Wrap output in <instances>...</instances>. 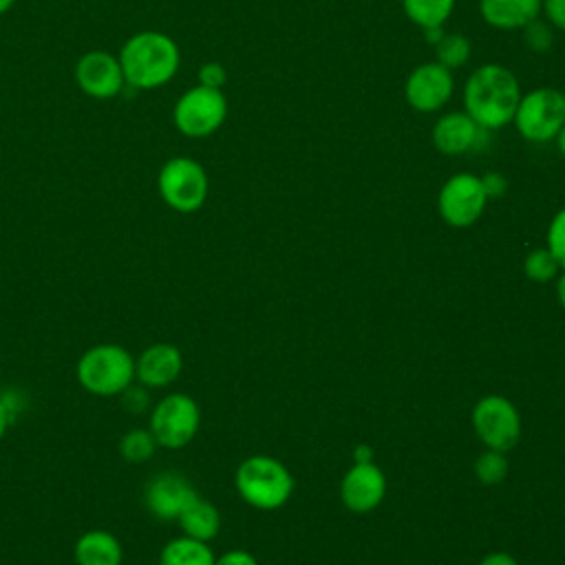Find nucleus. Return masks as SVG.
<instances>
[{"label": "nucleus", "mask_w": 565, "mask_h": 565, "mask_svg": "<svg viewBox=\"0 0 565 565\" xmlns=\"http://www.w3.org/2000/svg\"><path fill=\"white\" fill-rule=\"evenodd\" d=\"M117 57L126 84L139 90H152L168 84L177 75L181 62L177 42L161 31H139L130 35Z\"/></svg>", "instance_id": "f257e3e1"}, {"label": "nucleus", "mask_w": 565, "mask_h": 565, "mask_svg": "<svg viewBox=\"0 0 565 565\" xmlns=\"http://www.w3.org/2000/svg\"><path fill=\"white\" fill-rule=\"evenodd\" d=\"M519 99L521 90L516 77L499 64L479 66L463 86L466 113L486 130L510 124L514 119Z\"/></svg>", "instance_id": "f03ea898"}, {"label": "nucleus", "mask_w": 565, "mask_h": 565, "mask_svg": "<svg viewBox=\"0 0 565 565\" xmlns=\"http://www.w3.org/2000/svg\"><path fill=\"white\" fill-rule=\"evenodd\" d=\"M75 375L84 391L97 397H115L135 382V358L121 344H95L77 360Z\"/></svg>", "instance_id": "7ed1b4c3"}, {"label": "nucleus", "mask_w": 565, "mask_h": 565, "mask_svg": "<svg viewBox=\"0 0 565 565\" xmlns=\"http://www.w3.org/2000/svg\"><path fill=\"white\" fill-rule=\"evenodd\" d=\"M241 499L256 510H278L294 492V477L287 466L269 455H252L234 477Z\"/></svg>", "instance_id": "20e7f679"}, {"label": "nucleus", "mask_w": 565, "mask_h": 565, "mask_svg": "<svg viewBox=\"0 0 565 565\" xmlns=\"http://www.w3.org/2000/svg\"><path fill=\"white\" fill-rule=\"evenodd\" d=\"M159 196L168 207L181 214L196 212L207 199V174L192 157L168 159L157 177Z\"/></svg>", "instance_id": "39448f33"}, {"label": "nucleus", "mask_w": 565, "mask_h": 565, "mask_svg": "<svg viewBox=\"0 0 565 565\" xmlns=\"http://www.w3.org/2000/svg\"><path fill=\"white\" fill-rule=\"evenodd\" d=\"M201 424V408L188 393H170L161 397L150 413L148 428L159 448L179 450L188 446Z\"/></svg>", "instance_id": "423d86ee"}, {"label": "nucleus", "mask_w": 565, "mask_h": 565, "mask_svg": "<svg viewBox=\"0 0 565 565\" xmlns=\"http://www.w3.org/2000/svg\"><path fill=\"white\" fill-rule=\"evenodd\" d=\"M227 115V99L221 90L192 86L185 90L172 110V121L185 137H207L221 128Z\"/></svg>", "instance_id": "0eeeda50"}, {"label": "nucleus", "mask_w": 565, "mask_h": 565, "mask_svg": "<svg viewBox=\"0 0 565 565\" xmlns=\"http://www.w3.org/2000/svg\"><path fill=\"white\" fill-rule=\"evenodd\" d=\"M512 121L527 141H550L565 124V95L556 88H536L519 99Z\"/></svg>", "instance_id": "6e6552de"}, {"label": "nucleus", "mask_w": 565, "mask_h": 565, "mask_svg": "<svg viewBox=\"0 0 565 565\" xmlns=\"http://www.w3.org/2000/svg\"><path fill=\"white\" fill-rule=\"evenodd\" d=\"M472 428L492 450H510L521 439V415L503 395H486L472 408Z\"/></svg>", "instance_id": "1a4fd4ad"}, {"label": "nucleus", "mask_w": 565, "mask_h": 565, "mask_svg": "<svg viewBox=\"0 0 565 565\" xmlns=\"http://www.w3.org/2000/svg\"><path fill=\"white\" fill-rule=\"evenodd\" d=\"M437 203L439 214L448 225L468 227L483 214L488 194L479 177L461 172L444 183Z\"/></svg>", "instance_id": "9d476101"}, {"label": "nucleus", "mask_w": 565, "mask_h": 565, "mask_svg": "<svg viewBox=\"0 0 565 565\" xmlns=\"http://www.w3.org/2000/svg\"><path fill=\"white\" fill-rule=\"evenodd\" d=\"M79 90L93 99H110L126 86L119 57L108 51H88L75 64Z\"/></svg>", "instance_id": "9b49d317"}, {"label": "nucleus", "mask_w": 565, "mask_h": 565, "mask_svg": "<svg viewBox=\"0 0 565 565\" xmlns=\"http://www.w3.org/2000/svg\"><path fill=\"white\" fill-rule=\"evenodd\" d=\"M196 497L192 483L177 472H159L154 475L143 490L146 508L152 516L161 521H177L185 505Z\"/></svg>", "instance_id": "f8f14e48"}, {"label": "nucleus", "mask_w": 565, "mask_h": 565, "mask_svg": "<svg viewBox=\"0 0 565 565\" xmlns=\"http://www.w3.org/2000/svg\"><path fill=\"white\" fill-rule=\"evenodd\" d=\"M450 68L439 62H428L417 66L406 79V99L415 110L433 113L441 108L452 95Z\"/></svg>", "instance_id": "ddd939ff"}, {"label": "nucleus", "mask_w": 565, "mask_h": 565, "mask_svg": "<svg viewBox=\"0 0 565 565\" xmlns=\"http://www.w3.org/2000/svg\"><path fill=\"white\" fill-rule=\"evenodd\" d=\"M386 494L384 472L371 463H353L340 483V499L351 512L375 510Z\"/></svg>", "instance_id": "4468645a"}, {"label": "nucleus", "mask_w": 565, "mask_h": 565, "mask_svg": "<svg viewBox=\"0 0 565 565\" xmlns=\"http://www.w3.org/2000/svg\"><path fill=\"white\" fill-rule=\"evenodd\" d=\"M183 369L181 351L170 342H157L146 347L135 358V380L146 388L170 386Z\"/></svg>", "instance_id": "2eb2a0df"}, {"label": "nucleus", "mask_w": 565, "mask_h": 565, "mask_svg": "<svg viewBox=\"0 0 565 565\" xmlns=\"http://www.w3.org/2000/svg\"><path fill=\"white\" fill-rule=\"evenodd\" d=\"M486 128L477 126L468 113H448L433 128L435 146L446 154H459L477 146Z\"/></svg>", "instance_id": "dca6fc26"}, {"label": "nucleus", "mask_w": 565, "mask_h": 565, "mask_svg": "<svg viewBox=\"0 0 565 565\" xmlns=\"http://www.w3.org/2000/svg\"><path fill=\"white\" fill-rule=\"evenodd\" d=\"M73 556L77 565H121L124 547L113 532L88 530L75 541Z\"/></svg>", "instance_id": "f3484780"}, {"label": "nucleus", "mask_w": 565, "mask_h": 565, "mask_svg": "<svg viewBox=\"0 0 565 565\" xmlns=\"http://www.w3.org/2000/svg\"><path fill=\"white\" fill-rule=\"evenodd\" d=\"M543 0H481L479 9L488 24L499 29H519L536 20Z\"/></svg>", "instance_id": "a211bd4d"}, {"label": "nucleus", "mask_w": 565, "mask_h": 565, "mask_svg": "<svg viewBox=\"0 0 565 565\" xmlns=\"http://www.w3.org/2000/svg\"><path fill=\"white\" fill-rule=\"evenodd\" d=\"M177 523L185 536L210 543L221 530V512L216 510L214 503L196 494L179 514Z\"/></svg>", "instance_id": "6ab92c4d"}, {"label": "nucleus", "mask_w": 565, "mask_h": 565, "mask_svg": "<svg viewBox=\"0 0 565 565\" xmlns=\"http://www.w3.org/2000/svg\"><path fill=\"white\" fill-rule=\"evenodd\" d=\"M214 558L210 543L185 534L168 541L159 552V565H214Z\"/></svg>", "instance_id": "aec40b11"}, {"label": "nucleus", "mask_w": 565, "mask_h": 565, "mask_svg": "<svg viewBox=\"0 0 565 565\" xmlns=\"http://www.w3.org/2000/svg\"><path fill=\"white\" fill-rule=\"evenodd\" d=\"M452 7L455 0H404L406 15L424 29L441 26L450 15Z\"/></svg>", "instance_id": "412c9836"}, {"label": "nucleus", "mask_w": 565, "mask_h": 565, "mask_svg": "<svg viewBox=\"0 0 565 565\" xmlns=\"http://www.w3.org/2000/svg\"><path fill=\"white\" fill-rule=\"evenodd\" d=\"M157 448L159 444L154 441L150 428H130L119 439V455L130 463L148 461Z\"/></svg>", "instance_id": "4be33fe9"}, {"label": "nucleus", "mask_w": 565, "mask_h": 565, "mask_svg": "<svg viewBox=\"0 0 565 565\" xmlns=\"http://www.w3.org/2000/svg\"><path fill=\"white\" fill-rule=\"evenodd\" d=\"M475 475L481 483L486 486H497L505 479L508 475V459H505V452L501 450H483L477 461H475Z\"/></svg>", "instance_id": "5701e85b"}, {"label": "nucleus", "mask_w": 565, "mask_h": 565, "mask_svg": "<svg viewBox=\"0 0 565 565\" xmlns=\"http://www.w3.org/2000/svg\"><path fill=\"white\" fill-rule=\"evenodd\" d=\"M523 269H525V276L534 282H547V280H554L556 274H558V263L556 258L552 256V252L547 247H539V249H532L527 256H525V263H523Z\"/></svg>", "instance_id": "b1692460"}, {"label": "nucleus", "mask_w": 565, "mask_h": 565, "mask_svg": "<svg viewBox=\"0 0 565 565\" xmlns=\"http://www.w3.org/2000/svg\"><path fill=\"white\" fill-rule=\"evenodd\" d=\"M468 55H470V42L459 33L444 35L437 42V57H439V64L446 68L461 66L468 60Z\"/></svg>", "instance_id": "393cba45"}, {"label": "nucleus", "mask_w": 565, "mask_h": 565, "mask_svg": "<svg viewBox=\"0 0 565 565\" xmlns=\"http://www.w3.org/2000/svg\"><path fill=\"white\" fill-rule=\"evenodd\" d=\"M547 249L556 258L558 267L565 269V207L556 212L547 227Z\"/></svg>", "instance_id": "a878e982"}, {"label": "nucleus", "mask_w": 565, "mask_h": 565, "mask_svg": "<svg viewBox=\"0 0 565 565\" xmlns=\"http://www.w3.org/2000/svg\"><path fill=\"white\" fill-rule=\"evenodd\" d=\"M227 79V73L225 68L218 64V62H207L199 68V84L201 86H207V88H216L221 90V86L225 84Z\"/></svg>", "instance_id": "bb28decb"}, {"label": "nucleus", "mask_w": 565, "mask_h": 565, "mask_svg": "<svg viewBox=\"0 0 565 565\" xmlns=\"http://www.w3.org/2000/svg\"><path fill=\"white\" fill-rule=\"evenodd\" d=\"M527 26V31H525V40H527V44L534 49V51H545L547 46H550V42H552V35H550V29L545 26V24H541V22H536V20H532L530 24H525Z\"/></svg>", "instance_id": "cd10ccee"}, {"label": "nucleus", "mask_w": 565, "mask_h": 565, "mask_svg": "<svg viewBox=\"0 0 565 565\" xmlns=\"http://www.w3.org/2000/svg\"><path fill=\"white\" fill-rule=\"evenodd\" d=\"M119 397H121V406L126 411H130V413H141L148 406V391H146V386L143 388H135L130 384L124 393H119Z\"/></svg>", "instance_id": "c85d7f7f"}, {"label": "nucleus", "mask_w": 565, "mask_h": 565, "mask_svg": "<svg viewBox=\"0 0 565 565\" xmlns=\"http://www.w3.org/2000/svg\"><path fill=\"white\" fill-rule=\"evenodd\" d=\"M214 565H258V561L247 550H230V552L216 556Z\"/></svg>", "instance_id": "c756f323"}, {"label": "nucleus", "mask_w": 565, "mask_h": 565, "mask_svg": "<svg viewBox=\"0 0 565 565\" xmlns=\"http://www.w3.org/2000/svg\"><path fill=\"white\" fill-rule=\"evenodd\" d=\"M543 9L550 22L565 31V0H543Z\"/></svg>", "instance_id": "7c9ffc66"}, {"label": "nucleus", "mask_w": 565, "mask_h": 565, "mask_svg": "<svg viewBox=\"0 0 565 565\" xmlns=\"http://www.w3.org/2000/svg\"><path fill=\"white\" fill-rule=\"evenodd\" d=\"M479 565H519V563H516V558H514L512 554H508V552H490V554H486V556L481 558Z\"/></svg>", "instance_id": "2f4dec72"}, {"label": "nucleus", "mask_w": 565, "mask_h": 565, "mask_svg": "<svg viewBox=\"0 0 565 565\" xmlns=\"http://www.w3.org/2000/svg\"><path fill=\"white\" fill-rule=\"evenodd\" d=\"M483 181V188H486V194L488 196H492V194H501L503 192V188H505V183L497 177V174H488L486 179H481Z\"/></svg>", "instance_id": "473e14b6"}, {"label": "nucleus", "mask_w": 565, "mask_h": 565, "mask_svg": "<svg viewBox=\"0 0 565 565\" xmlns=\"http://www.w3.org/2000/svg\"><path fill=\"white\" fill-rule=\"evenodd\" d=\"M11 417H13V413H11L9 404L0 397V439H2L4 433H7V428H9V424H11Z\"/></svg>", "instance_id": "72a5a7b5"}, {"label": "nucleus", "mask_w": 565, "mask_h": 565, "mask_svg": "<svg viewBox=\"0 0 565 565\" xmlns=\"http://www.w3.org/2000/svg\"><path fill=\"white\" fill-rule=\"evenodd\" d=\"M353 457H355V463H371L373 461V450L369 446H358Z\"/></svg>", "instance_id": "f704fd0d"}, {"label": "nucleus", "mask_w": 565, "mask_h": 565, "mask_svg": "<svg viewBox=\"0 0 565 565\" xmlns=\"http://www.w3.org/2000/svg\"><path fill=\"white\" fill-rule=\"evenodd\" d=\"M441 38H444V33H441V26H428V29H426V40H428V42L437 44Z\"/></svg>", "instance_id": "c9c22d12"}, {"label": "nucleus", "mask_w": 565, "mask_h": 565, "mask_svg": "<svg viewBox=\"0 0 565 565\" xmlns=\"http://www.w3.org/2000/svg\"><path fill=\"white\" fill-rule=\"evenodd\" d=\"M556 296H558V302L563 305V309H565V271L558 276V280H556Z\"/></svg>", "instance_id": "e433bc0d"}, {"label": "nucleus", "mask_w": 565, "mask_h": 565, "mask_svg": "<svg viewBox=\"0 0 565 565\" xmlns=\"http://www.w3.org/2000/svg\"><path fill=\"white\" fill-rule=\"evenodd\" d=\"M556 137H558V148H561V152L565 154V124H563V128L558 130Z\"/></svg>", "instance_id": "4c0bfd02"}, {"label": "nucleus", "mask_w": 565, "mask_h": 565, "mask_svg": "<svg viewBox=\"0 0 565 565\" xmlns=\"http://www.w3.org/2000/svg\"><path fill=\"white\" fill-rule=\"evenodd\" d=\"M13 4H15V0H0V15H2V13H7Z\"/></svg>", "instance_id": "58836bf2"}]
</instances>
